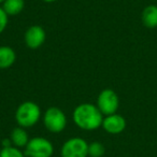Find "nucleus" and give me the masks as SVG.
<instances>
[{"mask_svg": "<svg viewBox=\"0 0 157 157\" xmlns=\"http://www.w3.org/2000/svg\"><path fill=\"white\" fill-rule=\"evenodd\" d=\"M102 127L108 133L111 135H118L123 132L126 128V120L120 114H111L107 115L103 118Z\"/></svg>", "mask_w": 157, "mask_h": 157, "instance_id": "nucleus-8", "label": "nucleus"}, {"mask_svg": "<svg viewBox=\"0 0 157 157\" xmlns=\"http://www.w3.org/2000/svg\"><path fill=\"white\" fill-rule=\"evenodd\" d=\"M141 21L146 28H157V6L150 5L144 8L141 13Z\"/></svg>", "mask_w": 157, "mask_h": 157, "instance_id": "nucleus-9", "label": "nucleus"}, {"mask_svg": "<svg viewBox=\"0 0 157 157\" xmlns=\"http://www.w3.org/2000/svg\"><path fill=\"white\" fill-rule=\"evenodd\" d=\"M156 123H157V117H156Z\"/></svg>", "mask_w": 157, "mask_h": 157, "instance_id": "nucleus-19", "label": "nucleus"}, {"mask_svg": "<svg viewBox=\"0 0 157 157\" xmlns=\"http://www.w3.org/2000/svg\"><path fill=\"white\" fill-rule=\"evenodd\" d=\"M5 2V0H0V3H3Z\"/></svg>", "mask_w": 157, "mask_h": 157, "instance_id": "nucleus-18", "label": "nucleus"}, {"mask_svg": "<svg viewBox=\"0 0 157 157\" xmlns=\"http://www.w3.org/2000/svg\"><path fill=\"white\" fill-rule=\"evenodd\" d=\"M105 154V146L100 142H92L88 144V156L101 157Z\"/></svg>", "mask_w": 157, "mask_h": 157, "instance_id": "nucleus-14", "label": "nucleus"}, {"mask_svg": "<svg viewBox=\"0 0 157 157\" xmlns=\"http://www.w3.org/2000/svg\"><path fill=\"white\" fill-rule=\"evenodd\" d=\"M2 147H8V146H11V145H13L12 144V141H11V139H3L2 140Z\"/></svg>", "mask_w": 157, "mask_h": 157, "instance_id": "nucleus-16", "label": "nucleus"}, {"mask_svg": "<svg viewBox=\"0 0 157 157\" xmlns=\"http://www.w3.org/2000/svg\"><path fill=\"white\" fill-rule=\"evenodd\" d=\"M24 7V0H5L2 3V9L8 15H17L23 11Z\"/></svg>", "mask_w": 157, "mask_h": 157, "instance_id": "nucleus-12", "label": "nucleus"}, {"mask_svg": "<svg viewBox=\"0 0 157 157\" xmlns=\"http://www.w3.org/2000/svg\"><path fill=\"white\" fill-rule=\"evenodd\" d=\"M43 123L45 128L50 132H61L67 126V117L65 113L58 108H48L43 116Z\"/></svg>", "mask_w": 157, "mask_h": 157, "instance_id": "nucleus-4", "label": "nucleus"}, {"mask_svg": "<svg viewBox=\"0 0 157 157\" xmlns=\"http://www.w3.org/2000/svg\"><path fill=\"white\" fill-rule=\"evenodd\" d=\"M97 107L103 115H111L117 112L120 107V98L114 90L110 88L103 90L97 98Z\"/></svg>", "mask_w": 157, "mask_h": 157, "instance_id": "nucleus-5", "label": "nucleus"}, {"mask_svg": "<svg viewBox=\"0 0 157 157\" xmlns=\"http://www.w3.org/2000/svg\"><path fill=\"white\" fill-rule=\"evenodd\" d=\"M41 117V110L37 103L33 101H25L18 105L15 112V120L18 126L23 128L33 127L39 122Z\"/></svg>", "mask_w": 157, "mask_h": 157, "instance_id": "nucleus-2", "label": "nucleus"}, {"mask_svg": "<svg viewBox=\"0 0 157 157\" xmlns=\"http://www.w3.org/2000/svg\"><path fill=\"white\" fill-rule=\"evenodd\" d=\"M72 118L78 128L83 130H95L102 126L103 114L97 105L92 103H81L74 109Z\"/></svg>", "mask_w": 157, "mask_h": 157, "instance_id": "nucleus-1", "label": "nucleus"}, {"mask_svg": "<svg viewBox=\"0 0 157 157\" xmlns=\"http://www.w3.org/2000/svg\"><path fill=\"white\" fill-rule=\"evenodd\" d=\"M45 2H55V1H57V0H44Z\"/></svg>", "mask_w": 157, "mask_h": 157, "instance_id": "nucleus-17", "label": "nucleus"}, {"mask_svg": "<svg viewBox=\"0 0 157 157\" xmlns=\"http://www.w3.org/2000/svg\"><path fill=\"white\" fill-rule=\"evenodd\" d=\"M8 14L5 12L2 8H0V33H2L5 29L7 28L8 23H9V18H8Z\"/></svg>", "mask_w": 157, "mask_h": 157, "instance_id": "nucleus-15", "label": "nucleus"}, {"mask_svg": "<svg viewBox=\"0 0 157 157\" xmlns=\"http://www.w3.org/2000/svg\"><path fill=\"white\" fill-rule=\"evenodd\" d=\"M24 153L27 157H52L54 146L45 138L36 137L29 139Z\"/></svg>", "mask_w": 157, "mask_h": 157, "instance_id": "nucleus-3", "label": "nucleus"}, {"mask_svg": "<svg viewBox=\"0 0 157 157\" xmlns=\"http://www.w3.org/2000/svg\"><path fill=\"white\" fill-rule=\"evenodd\" d=\"M12 141V144L16 147H25L29 141L28 133L26 132L25 128L23 127H16L12 130L11 137H10Z\"/></svg>", "mask_w": 157, "mask_h": 157, "instance_id": "nucleus-11", "label": "nucleus"}, {"mask_svg": "<svg viewBox=\"0 0 157 157\" xmlns=\"http://www.w3.org/2000/svg\"><path fill=\"white\" fill-rule=\"evenodd\" d=\"M0 157H26V155L18 147L11 145L0 150Z\"/></svg>", "mask_w": 157, "mask_h": 157, "instance_id": "nucleus-13", "label": "nucleus"}, {"mask_svg": "<svg viewBox=\"0 0 157 157\" xmlns=\"http://www.w3.org/2000/svg\"><path fill=\"white\" fill-rule=\"evenodd\" d=\"M45 38H46L45 30L41 26H39V25L30 26L26 30L24 36V40L26 45L29 48H33V50L39 48L44 43Z\"/></svg>", "mask_w": 157, "mask_h": 157, "instance_id": "nucleus-7", "label": "nucleus"}, {"mask_svg": "<svg viewBox=\"0 0 157 157\" xmlns=\"http://www.w3.org/2000/svg\"><path fill=\"white\" fill-rule=\"evenodd\" d=\"M88 143L82 138H70L61 146V157H87Z\"/></svg>", "mask_w": 157, "mask_h": 157, "instance_id": "nucleus-6", "label": "nucleus"}, {"mask_svg": "<svg viewBox=\"0 0 157 157\" xmlns=\"http://www.w3.org/2000/svg\"><path fill=\"white\" fill-rule=\"evenodd\" d=\"M16 60L15 51L10 46H0V69H8Z\"/></svg>", "mask_w": 157, "mask_h": 157, "instance_id": "nucleus-10", "label": "nucleus"}]
</instances>
